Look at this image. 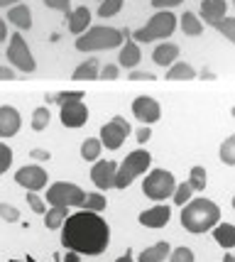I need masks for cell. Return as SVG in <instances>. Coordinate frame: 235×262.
<instances>
[{
  "label": "cell",
  "mask_w": 235,
  "mask_h": 262,
  "mask_svg": "<svg viewBox=\"0 0 235 262\" xmlns=\"http://www.w3.org/2000/svg\"><path fill=\"white\" fill-rule=\"evenodd\" d=\"M179 27L186 37H201L203 34V23L196 17V12H191V10H186L179 17Z\"/></svg>",
  "instance_id": "cell-25"
},
{
  "label": "cell",
  "mask_w": 235,
  "mask_h": 262,
  "mask_svg": "<svg viewBox=\"0 0 235 262\" xmlns=\"http://www.w3.org/2000/svg\"><path fill=\"white\" fill-rule=\"evenodd\" d=\"M69 211H71V208H67V206H52V208H47L45 211V226L49 230H59L64 226V221L69 218Z\"/></svg>",
  "instance_id": "cell-24"
},
{
  "label": "cell",
  "mask_w": 235,
  "mask_h": 262,
  "mask_svg": "<svg viewBox=\"0 0 235 262\" xmlns=\"http://www.w3.org/2000/svg\"><path fill=\"white\" fill-rule=\"evenodd\" d=\"M17 3H23V0H0V8H12Z\"/></svg>",
  "instance_id": "cell-49"
},
{
  "label": "cell",
  "mask_w": 235,
  "mask_h": 262,
  "mask_svg": "<svg viewBox=\"0 0 235 262\" xmlns=\"http://www.w3.org/2000/svg\"><path fill=\"white\" fill-rule=\"evenodd\" d=\"M15 182L20 184L23 189L37 194L39 189H45L47 184H49V174L39 164H27V167H20V169L15 171Z\"/></svg>",
  "instance_id": "cell-10"
},
{
  "label": "cell",
  "mask_w": 235,
  "mask_h": 262,
  "mask_svg": "<svg viewBox=\"0 0 235 262\" xmlns=\"http://www.w3.org/2000/svg\"><path fill=\"white\" fill-rule=\"evenodd\" d=\"M169 252H172V245L167 240H159V243H155V245H149V248L140 252L137 262H164L169 257Z\"/></svg>",
  "instance_id": "cell-20"
},
{
  "label": "cell",
  "mask_w": 235,
  "mask_h": 262,
  "mask_svg": "<svg viewBox=\"0 0 235 262\" xmlns=\"http://www.w3.org/2000/svg\"><path fill=\"white\" fill-rule=\"evenodd\" d=\"M101 149H103V145L98 137H86L83 145H81V157L86 162H98L101 160Z\"/></svg>",
  "instance_id": "cell-27"
},
{
  "label": "cell",
  "mask_w": 235,
  "mask_h": 262,
  "mask_svg": "<svg viewBox=\"0 0 235 262\" xmlns=\"http://www.w3.org/2000/svg\"><path fill=\"white\" fill-rule=\"evenodd\" d=\"M98 3H101V0H98Z\"/></svg>",
  "instance_id": "cell-52"
},
{
  "label": "cell",
  "mask_w": 235,
  "mask_h": 262,
  "mask_svg": "<svg viewBox=\"0 0 235 262\" xmlns=\"http://www.w3.org/2000/svg\"><path fill=\"white\" fill-rule=\"evenodd\" d=\"M98 79H101V81L120 79V69H118V64H105V67H101V71H98Z\"/></svg>",
  "instance_id": "cell-40"
},
{
  "label": "cell",
  "mask_w": 235,
  "mask_h": 262,
  "mask_svg": "<svg viewBox=\"0 0 235 262\" xmlns=\"http://www.w3.org/2000/svg\"><path fill=\"white\" fill-rule=\"evenodd\" d=\"M174 30H177V15L172 10H159L140 30H135L130 37H133V42H137V45H149L155 39H167Z\"/></svg>",
  "instance_id": "cell-4"
},
{
  "label": "cell",
  "mask_w": 235,
  "mask_h": 262,
  "mask_svg": "<svg viewBox=\"0 0 235 262\" xmlns=\"http://www.w3.org/2000/svg\"><path fill=\"white\" fill-rule=\"evenodd\" d=\"M223 262H235V257H233V252H230V250L225 252V257H223Z\"/></svg>",
  "instance_id": "cell-51"
},
{
  "label": "cell",
  "mask_w": 235,
  "mask_h": 262,
  "mask_svg": "<svg viewBox=\"0 0 235 262\" xmlns=\"http://www.w3.org/2000/svg\"><path fill=\"white\" fill-rule=\"evenodd\" d=\"M47 8H52V10H59L64 12V15H69L71 12V0H42Z\"/></svg>",
  "instance_id": "cell-41"
},
{
  "label": "cell",
  "mask_w": 235,
  "mask_h": 262,
  "mask_svg": "<svg viewBox=\"0 0 235 262\" xmlns=\"http://www.w3.org/2000/svg\"><path fill=\"white\" fill-rule=\"evenodd\" d=\"M194 189V191H203L206 189V169H203L201 164H196V167H191L189 171V182H186Z\"/></svg>",
  "instance_id": "cell-30"
},
{
  "label": "cell",
  "mask_w": 235,
  "mask_h": 262,
  "mask_svg": "<svg viewBox=\"0 0 235 262\" xmlns=\"http://www.w3.org/2000/svg\"><path fill=\"white\" fill-rule=\"evenodd\" d=\"M213 238H216V243H218L223 250L235 248V226L233 223H218V226L213 228Z\"/></svg>",
  "instance_id": "cell-23"
},
{
  "label": "cell",
  "mask_w": 235,
  "mask_h": 262,
  "mask_svg": "<svg viewBox=\"0 0 235 262\" xmlns=\"http://www.w3.org/2000/svg\"><path fill=\"white\" fill-rule=\"evenodd\" d=\"M135 137H137V142H140V145H145L147 140L152 137V130H149V127H137V133H135Z\"/></svg>",
  "instance_id": "cell-45"
},
{
  "label": "cell",
  "mask_w": 235,
  "mask_h": 262,
  "mask_svg": "<svg viewBox=\"0 0 235 262\" xmlns=\"http://www.w3.org/2000/svg\"><path fill=\"white\" fill-rule=\"evenodd\" d=\"M67 17H69V30L78 37V34H83L86 30H89L91 17H93V15H91V10L86 8V5H78L76 10H71Z\"/></svg>",
  "instance_id": "cell-19"
},
{
  "label": "cell",
  "mask_w": 235,
  "mask_h": 262,
  "mask_svg": "<svg viewBox=\"0 0 235 262\" xmlns=\"http://www.w3.org/2000/svg\"><path fill=\"white\" fill-rule=\"evenodd\" d=\"M133 115L140 120V123H145V125H152L157 123L159 118H162V105L159 101H155L152 96H137L133 101Z\"/></svg>",
  "instance_id": "cell-11"
},
{
  "label": "cell",
  "mask_w": 235,
  "mask_h": 262,
  "mask_svg": "<svg viewBox=\"0 0 235 262\" xmlns=\"http://www.w3.org/2000/svg\"><path fill=\"white\" fill-rule=\"evenodd\" d=\"M115 262H135V260H133V252L127 250V252H125V255H123V257H118V260H115Z\"/></svg>",
  "instance_id": "cell-50"
},
{
  "label": "cell",
  "mask_w": 235,
  "mask_h": 262,
  "mask_svg": "<svg viewBox=\"0 0 235 262\" xmlns=\"http://www.w3.org/2000/svg\"><path fill=\"white\" fill-rule=\"evenodd\" d=\"M49 120H52V113H49V108H47V105L34 108V113H32V130H34V133H42V130L49 125Z\"/></svg>",
  "instance_id": "cell-29"
},
{
  "label": "cell",
  "mask_w": 235,
  "mask_h": 262,
  "mask_svg": "<svg viewBox=\"0 0 235 262\" xmlns=\"http://www.w3.org/2000/svg\"><path fill=\"white\" fill-rule=\"evenodd\" d=\"M8 23H12L17 30H30L32 27V10L25 3H17L8 10Z\"/></svg>",
  "instance_id": "cell-21"
},
{
  "label": "cell",
  "mask_w": 235,
  "mask_h": 262,
  "mask_svg": "<svg viewBox=\"0 0 235 262\" xmlns=\"http://www.w3.org/2000/svg\"><path fill=\"white\" fill-rule=\"evenodd\" d=\"M127 79H130V81H155L157 76H155V74H149V71H137V69H133Z\"/></svg>",
  "instance_id": "cell-43"
},
{
  "label": "cell",
  "mask_w": 235,
  "mask_h": 262,
  "mask_svg": "<svg viewBox=\"0 0 235 262\" xmlns=\"http://www.w3.org/2000/svg\"><path fill=\"white\" fill-rule=\"evenodd\" d=\"M8 61L12 64V69H20L25 74H32L37 69V61H34L32 52H30V45L20 32H12L10 45H8Z\"/></svg>",
  "instance_id": "cell-8"
},
{
  "label": "cell",
  "mask_w": 235,
  "mask_h": 262,
  "mask_svg": "<svg viewBox=\"0 0 235 262\" xmlns=\"http://www.w3.org/2000/svg\"><path fill=\"white\" fill-rule=\"evenodd\" d=\"M127 135H130V123H127L125 118H120V115H115L111 123H105V125L101 127L98 140H101V145L105 149H118V147H123V142L127 140Z\"/></svg>",
  "instance_id": "cell-9"
},
{
  "label": "cell",
  "mask_w": 235,
  "mask_h": 262,
  "mask_svg": "<svg viewBox=\"0 0 235 262\" xmlns=\"http://www.w3.org/2000/svg\"><path fill=\"white\" fill-rule=\"evenodd\" d=\"M221 162H223V164H230V167L235 164V135L223 140V145H221Z\"/></svg>",
  "instance_id": "cell-32"
},
{
  "label": "cell",
  "mask_w": 235,
  "mask_h": 262,
  "mask_svg": "<svg viewBox=\"0 0 235 262\" xmlns=\"http://www.w3.org/2000/svg\"><path fill=\"white\" fill-rule=\"evenodd\" d=\"M27 204H30V208H32L34 213H39V216H45V211H47V204H45V199L39 194H34V191H27Z\"/></svg>",
  "instance_id": "cell-37"
},
{
  "label": "cell",
  "mask_w": 235,
  "mask_h": 262,
  "mask_svg": "<svg viewBox=\"0 0 235 262\" xmlns=\"http://www.w3.org/2000/svg\"><path fill=\"white\" fill-rule=\"evenodd\" d=\"M167 79L169 81H194L196 79V69L191 67V64H186V61H179V59H177V61L169 67Z\"/></svg>",
  "instance_id": "cell-26"
},
{
  "label": "cell",
  "mask_w": 235,
  "mask_h": 262,
  "mask_svg": "<svg viewBox=\"0 0 235 262\" xmlns=\"http://www.w3.org/2000/svg\"><path fill=\"white\" fill-rule=\"evenodd\" d=\"M169 218H172V208L164 204H157L140 213V226H145V228H164L169 223Z\"/></svg>",
  "instance_id": "cell-17"
},
{
  "label": "cell",
  "mask_w": 235,
  "mask_h": 262,
  "mask_svg": "<svg viewBox=\"0 0 235 262\" xmlns=\"http://www.w3.org/2000/svg\"><path fill=\"white\" fill-rule=\"evenodd\" d=\"M169 262H194V250L181 245V248L169 252Z\"/></svg>",
  "instance_id": "cell-36"
},
{
  "label": "cell",
  "mask_w": 235,
  "mask_h": 262,
  "mask_svg": "<svg viewBox=\"0 0 235 262\" xmlns=\"http://www.w3.org/2000/svg\"><path fill=\"white\" fill-rule=\"evenodd\" d=\"M108 206V199L101 194V191H93V194H86L83 204H81V211H91V213H101L103 208Z\"/></svg>",
  "instance_id": "cell-28"
},
{
  "label": "cell",
  "mask_w": 235,
  "mask_h": 262,
  "mask_svg": "<svg viewBox=\"0 0 235 262\" xmlns=\"http://www.w3.org/2000/svg\"><path fill=\"white\" fill-rule=\"evenodd\" d=\"M0 218L8 221V223H17L20 221V211L10 204H0Z\"/></svg>",
  "instance_id": "cell-39"
},
{
  "label": "cell",
  "mask_w": 235,
  "mask_h": 262,
  "mask_svg": "<svg viewBox=\"0 0 235 262\" xmlns=\"http://www.w3.org/2000/svg\"><path fill=\"white\" fill-rule=\"evenodd\" d=\"M5 37H8V25H5V20L0 17V42H3Z\"/></svg>",
  "instance_id": "cell-48"
},
{
  "label": "cell",
  "mask_w": 235,
  "mask_h": 262,
  "mask_svg": "<svg viewBox=\"0 0 235 262\" xmlns=\"http://www.w3.org/2000/svg\"><path fill=\"white\" fill-rule=\"evenodd\" d=\"M98 71H101V64H98V59L91 57L86 61H81L76 67V71L71 74V79L74 81H96L98 79Z\"/></svg>",
  "instance_id": "cell-22"
},
{
  "label": "cell",
  "mask_w": 235,
  "mask_h": 262,
  "mask_svg": "<svg viewBox=\"0 0 235 262\" xmlns=\"http://www.w3.org/2000/svg\"><path fill=\"white\" fill-rule=\"evenodd\" d=\"M23 127V115L12 105H0V137H15Z\"/></svg>",
  "instance_id": "cell-15"
},
{
  "label": "cell",
  "mask_w": 235,
  "mask_h": 262,
  "mask_svg": "<svg viewBox=\"0 0 235 262\" xmlns=\"http://www.w3.org/2000/svg\"><path fill=\"white\" fill-rule=\"evenodd\" d=\"M133 30H127L125 27L123 30V37H125V42L123 47H120V54H118V64L123 69H135L140 61H142V52H140V45L137 42H133Z\"/></svg>",
  "instance_id": "cell-14"
},
{
  "label": "cell",
  "mask_w": 235,
  "mask_h": 262,
  "mask_svg": "<svg viewBox=\"0 0 235 262\" xmlns=\"http://www.w3.org/2000/svg\"><path fill=\"white\" fill-rule=\"evenodd\" d=\"M123 3L125 0H101L98 15H101V17H113V15H118V12L123 10Z\"/></svg>",
  "instance_id": "cell-33"
},
{
  "label": "cell",
  "mask_w": 235,
  "mask_h": 262,
  "mask_svg": "<svg viewBox=\"0 0 235 262\" xmlns=\"http://www.w3.org/2000/svg\"><path fill=\"white\" fill-rule=\"evenodd\" d=\"M111 243V228L101 213L76 211L61 226V245L76 255H103Z\"/></svg>",
  "instance_id": "cell-1"
},
{
  "label": "cell",
  "mask_w": 235,
  "mask_h": 262,
  "mask_svg": "<svg viewBox=\"0 0 235 262\" xmlns=\"http://www.w3.org/2000/svg\"><path fill=\"white\" fill-rule=\"evenodd\" d=\"M149 167H152V155H149L147 149H135V152H130V155L118 164V169H115V184H113V189H127L137 177L147 174Z\"/></svg>",
  "instance_id": "cell-5"
},
{
  "label": "cell",
  "mask_w": 235,
  "mask_h": 262,
  "mask_svg": "<svg viewBox=\"0 0 235 262\" xmlns=\"http://www.w3.org/2000/svg\"><path fill=\"white\" fill-rule=\"evenodd\" d=\"M83 91H59L56 96H52V101H56L59 105H64V103H74V101H83Z\"/></svg>",
  "instance_id": "cell-35"
},
{
  "label": "cell",
  "mask_w": 235,
  "mask_h": 262,
  "mask_svg": "<svg viewBox=\"0 0 235 262\" xmlns=\"http://www.w3.org/2000/svg\"><path fill=\"white\" fill-rule=\"evenodd\" d=\"M174 186H177V179H174V174L167 169H152L149 174L145 177V182H142V194L147 199H152L157 204H162L164 199L174 194Z\"/></svg>",
  "instance_id": "cell-6"
},
{
  "label": "cell",
  "mask_w": 235,
  "mask_h": 262,
  "mask_svg": "<svg viewBox=\"0 0 235 262\" xmlns=\"http://www.w3.org/2000/svg\"><path fill=\"white\" fill-rule=\"evenodd\" d=\"M191 196H194V189H191L186 182H181L174 186V194H172V199H174V204L177 206H184L191 201Z\"/></svg>",
  "instance_id": "cell-31"
},
{
  "label": "cell",
  "mask_w": 235,
  "mask_h": 262,
  "mask_svg": "<svg viewBox=\"0 0 235 262\" xmlns=\"http://www.w3.org/2000/svg\"><path fill=\"white\" fill-rule=\"evenodd\" d=\"M181 3H184V0H152V8H157V10H169V8H177Z\"/></svg>",
  "instance_id": "cell-42"
},
{
  "label": "cell",
  "mask_w": 235,
  "mask_h": 262,
  "mask_svg": "<svg viewBox=\"0 0 235 262\" xmlns=\"http://www.w3.org/2000/svg\"><path fill=\"white\" fill-rule=\"evenodd\" d=\"M177 59H179V45H174V42H162L152 52V61L157 67H172Z\"/></svg>",
  "instance_id": "cell-18"
},
{
  "label": "cell",
  "mask_w": 235,
  "mask_h": 262,
  "mask_svg": "<svg viewBox=\"0 0 235 262\" xmlns=\"http://www.w3.org/2000/svg\"><path fill=\"white\" fill-rule=\"evenodd\" d=\"M218 223H221V208L211 199H203V196L191 199L189 204H184V208H181V226L194 235L208 233Z\"/></svg>",
  "instance_id": "cell-2"
},
{
  "label": "cell",
  "mask_w": 235,
  "mask_h": 262,
  "mask_svg": "<svg viewBox=\"0 0 235 262\" xmlns=\"http://www.w3.org/2000/svg\"><path fill=\"white\" fill-rule=\"evenodd\" d=\"M228 15V0H201V8H199V20L208 25H216Z\"/></svg>",
  "instance_id": "cell-16"
},
{
  "label": "cell",
  "mask_w": 235,
  "mask_h": 262,
  "mask_svg": "<svg viewBox=\"0 0 235 262\" xmlns=\"http://www.w3.org/2000/svg\"><path fill=\"white\" fill-rule=\"evenodd\" d=\"M125 42L123 30L118 27H93L76 37L78 52H108V49H120Z\"/></svg>",
  "instance_id": "cell-3"
},
{
  "label": "cell",
  "mask_w": 235,
  "mask_h": 262,
  "mask_svg": "<svg viewBox=\"0 0 235 262\" xmlns=\"http://www.w3.org/2000/svg\"><path fill=\"white\" fill-rule=\"evenodd\" d=\"M64 262H81V255H76V252L69 250L67 255H64Z\"/></svg>",
  "instance_id": "cell-47"
},
{
  "label": "cell",
  "mask_w": 235,
  "mask_h": 262,
  "mask_svg": "<svg viewBox=\"0 0 235 262\" xmlns=\"http://www.w3.org/2000/svg\"><path fill=\"white\" fill-rule=\"evenodd\" d=\"M216 30H221V34H223L225 39H230V42H235V17H230V15H225L221 23L216 25Z\"/></svg>",
  "instance_id": "cell-34"
},
{
  "label": "cell",
  "mask_w": 235,
  "mask_h": 262,
  "mask_svg": "<svg viewBox=\"0 0 235 262\" xmlns=\"http://www.w3.org/2000/svg\"><path fill=\"white\" fill-rule=\"evenodd\" d=\"M10 167H12V149L5 142H0V174H5Z\"/></svg>",
  "instance_id": "cell-38"
},
{
  "label": "cell",
  "mask_w": 235,
  "mask_h": 262,
  "mask_svg": "<svg viewBox=\"0 0 235 262\" xmlns=\"http://www.w3.org/2000/svg\"><path fill=\"white\" fill-rule=\"evenodd\" d=\"M17 79V71L10 67H0V81H15Z\"/></svg>",
  "instance_id": "cell-44"
},
{
  "label": "cell",
  "mask_w": 235,
  "mask_h": 262,
  "mask_svg": "<svg viewBox=\"0 0 235 262\" xmlns=\"http://www.w3.org/2000/svg\"><path fill=\"white\" fill-rule=\"evenodd\" d=\"M30 157L37 160V162H47L49 160V152H47V149H32V152H30Z\"/></svg>",
  "instance_id": "cell-46"
},
{
  "label": "cell",
  "mask_w": 235,
  "mask_h": 262,
  "mask_svg": "<svg viewBox=\"0 0 235 262\" xmlns=\"http://www.w3.org/2000/svg\"><path fill=\"white\" fill-rule=\"evenodd\" d=\"M47 204L49 206H67V208H81L83 199H86V191L74 182H54L49 189H47Z\"/></svg>",
  "instance_id": "cell-7"
},
{
  "label": "cell",
  "mask_w": 235,
  "mask_h": 262,
  "mask_svg": "<svg viewBox=\"0 0 235 262\" xmlns=\"http://www.w3.org/2000/svg\"><path fill=\"white\" fill-rule=\"evenodd\" d=\"M115 169H118V164L113 160L93 162V167H91V182H93V186H98V191L113 189V184H115Z\"/></svg>",
  "instance_id": "cell-12"
},
{
  "label": "cell",
  "mask_w": 235,
  "mask_h": 262,
  "mask_svg": "<svg viewBox=\"0 0 235 262\" xmlns=\"http://www.w3.org/2000/svg\"><path fill=\"white\" fill-rule=\"evenodd\" d=\"M59 120L64 127H83L89 120V108L83 101H74V103H64L61 111H59Z\"/></svg>",
  "instance_id": "cell-13"
}]
</instances>
